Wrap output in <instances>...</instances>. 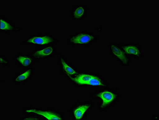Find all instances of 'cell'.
Returning a JSON list of instances; mask_svg holds the SVG:
<instances>
[{
  "mask_svg": "<svg viewBox=\"0 0 159 120\" xmlns=\"http://www.w3.org/2000/svg\"><path fill=\"white\" fill-rule=\"evenodd\" d=\"M91 97L93 99L98 101V110L101 112H105L113 107L120 99V94L117 92L107 89L94 92Z\"/></svg>",
  "mask_w": 159,
  "mask_h": 120,
  "instance_id": "obj_1",
  "label": "cell"
},
{
  "mask_svg": "<svg viewBox=\"0 0 159 120\" xmlns=\"http://www.w3.org/2000/svg\"><path fill=\"white\" fill-rule=\"evenodd\" d=\"M94 107V103L90 100L76 102L70 108L69 112L74 120H85Z\"/></svg>",
  "mask_w": 159,
  "mask_h": 120,
  "instance_id": "obj_2",
  "label": "cell"
},
{
  "mask_svg": "<svg viewBox=\"0 0 159 120\" xmlns=\"http://www.w3.org/2000/svg\"><path fill=\"white\" fill-rule=\"evenodd\" d=\"M24 113H33L40 116L44 120H64V115L52 108H42L36 107H29L24 108Z\"/></svg>",
  "mask_w": 159,
  "mask_h": 120,
  "instance_id": "obj_3",
  "label": "cell"
},
{
  "mask_svg": "<svg viewBox=\"0 0 159 120\" xmlns=\"http://www.w3.org/2000/svg\"><path fill=\"white\" fill-rule=\"evenodd\" d=\"M98 36L93 32H82L71 35L67 43L72 46H89L96 41Z\"/></svg>",
  "mask_w": 159,
  "mask_h": 120,
  "instance_id": "obj_4",
  "label": "cell"
},
{
  "mask_svg": "<svg viewBox=\"0 0 159 120\" xmlns=\"http://www.w3.org/2000/svg\"><path fill=\"white\" fill-rule=\"evenodd\" d=\"M109 50L111 55L119 61L122 67H128L131 64L132 58L126 55L119 44L111 42L109 45Z\"/></svg>",
  "mask_w": 159,
  "mask_h": 120,
  "instance_id": "obj_5",
  "label": "cell"
},
{
  "mask_svg": "<svg viewBox=\"0 0 159 120\" xmlns=\"http://www.w3.org/2000/svg\"><path fill=\"white\" fill-rule=\"evenodd\" d=\"M57 43V39L49 34H38L32 35L23 41L22 44L25 45H33L40 46L55 45Z\"/></svg>",
  "mask_w": 159,
  "mask_h": 120,
  "instance_id": "obj_6",
  "label": "cell"
},
{
  "mask_svg": "<svg viewBox=\"0 0 159 120\" xmlns=\"http://www.w3.org/2000/svg\"><path fill=\"white\" fill-rule=\"evenodd\" d=\"M56 53L55 45L40 46L35 49L32 55L35 60L45 59L52 57Z\"/></svg>",
  "mask_w": 159,
  "mask_h": 120,
  "instance_id": "obj_7",
  "label": "cell"
},
{
  "mask_svg": "<svg viewBox=\"0 0 159 120\" xmlns=\"http://www.w3.org/2000/svg\"><path fill=\"white\" fill-rule=\"evenodd\" d=\"M125 53L131 58L140 59L143 56V51L137 43H123L120 44Z\"/></svg>",
  "mask_w": 159,
  "mask_h": 120,
  "instance_id": "obj_8",
  "label": "cell"
},
{
  "mask_svg": "<svg viewBox=\"0 0 159 120\" xmlns=\"http://www.w3.org/2000/svg\"><path fill=\"white\" fill-rule=\"evenodd\" d=\"M58 61L60 70L62 73L70 78L74 77L77 74L76 69L67 61L61 55H58Z\"/></svg>",
  "mask_w": 159,
  "mask_h": 120,
  "instance_id": "obj_9",
  "label": "cell"
},
{
  "mask_svg": "<svg viewBox=\"0 0 159 120\" xmlns=\"http://www.w3.org/2000/svg\"><path fill=\"white\" fill-rule=\"evenodd\" d=\"M88 11V6L79 4L74 7L71 11V17L73 19L81 20L85 17Z\"/></svg>",
  "mask_w": 159,
  "mask_h": 120,
  "instance_id": "obj_10",
  "label": "cell"
},
{
  "mask_svg": "<svg viewBox=\"0 0 159 120\" xmlns=\"http://www.w3.org/2000/svg\"><path fill=\"white\" fill-rule=\"evenodd\" d=\"M35 59L32 55L25 54H19L15 56V60L16 64L25 68H29L34 63Z\"/></svg>",
  "mask_w": 159,
  "mask_h": 120,
  "instance_id": "obj_11",
  "label": "cell"
},
{
  "mask_svg": "<svg viewBox=\"0 0 159 120\" xmlns=\"http://www.w3.org/2000/svg\"><path fill=\"white\" fill-rule=\"evenodd\" d=\"M34 74L32 68L27 69L20 73H17L13 78V82L15 84H20L30 79Z\"/></svg>",
  "mask_w": 159,
  "mask_h": 120,
  "instance_id": "obj_12",
  "label": "cell"
},
{
  "mask_svg": "<svg viewBox=\"0 0 159 120\" xmlns=\"http://www.w3.org/2000/svg\"><path fill=\"white\" fill-rule=\"evenodd\" d=\"M20 28L17 27L8 20L1 17V32L3 33L7 34L13 31H20Z\"/></svg>",
  "mask_w": 159,
  "mask_h": 120,
  "instance_id": "obj_13",
  "label": "cell"
},
{
  "mask_svg": "<svg viewBox=\"0 0 159 120\" xmlns=\"http://www.w3.org/2000/svg\"><path fill=\"white\" fill-rule=\"evenodd\" d=\"M85 85L101 87H107L106 83L102 78L95 74L90 79L85 83Z\"/></svg>",
  "mask_w": 159,
  "mask_h": 120,
  "instance_id": "obj_14",
  "label": "cell"
},
{
  "mask_svg": "<svg viewBox=\"0 0 159 120\" xmlns=\"http://www.w3.org/2000/svg\"><path fill=\"white\" fill-rule=\"evenodd\" d=\"M25 116L22 117L20 119L26 120H44L42 117L36 114L33 113L26 114Z\"/></svg>",
  "mask_w": 159,
  "mask_h": 120,
  "instance_id": "obj_15",
  "label": "cell"
},
{
  "mask_svg": "<svg viewBox=\"0 0 159 120\" xmlns=\"http://www.w3.org/2000/svg\"><path fill=\"white\" fill-rule=\"evenodd\" d=\"M1 65L4 66H8L9 65V60H7L5 57L2 55L1 56Z\"/></svg>",
  "mask_w": 159,
  "mask_h": 120,
  "instance_id": "obj_16",
  "label": "cell"
}]
</instances>
